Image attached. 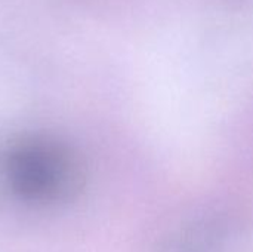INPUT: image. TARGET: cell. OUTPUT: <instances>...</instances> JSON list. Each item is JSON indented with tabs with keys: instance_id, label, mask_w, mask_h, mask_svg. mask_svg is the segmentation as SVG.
Returning a JSON list of instances; mask_svg holds the SVG:
<instances>
[{
	"instance_id": "cell-1",
	"label": "cell",
	"mask_w": 253,
	"mask_h": 252,
	"mask_svg": "<svg viewBox=\"0 0 253 252\" xmlns=\"http://www.w3.org/2000/svg\"><path fill=\"white\" fill-rule=\"evenodd\" d=\"M0 175L15 196L40 205L68 202L83 186L77 154L44 135H24L6 144L0 151Z\"/></svg>"
},
{
	"instance_id": "cell-2",
	"label": "cell",
	"mask_w": 253,
	"mask_h": 252,
	"mask_svg": "<svg viewBox=\"0 0 253 252\" xmlns=\"http://www.w3.org/2000/svg\"><path fill=\"white\" fill-rule=\"evenodd\" d=\"M252 245L253 227L243 215L213 209L175 227L157 252H251Z\"/></svg>"
}]
</instances>
